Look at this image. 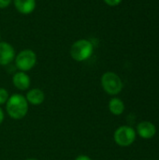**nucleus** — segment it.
<instances>
[{"label":"nucleus","mask_w":159,"mask_h":160,"mask_svg":"<svg viewBox=\"0 0 159 160\" xmlns=\"http://www.w3.org/2000/svg\"><path fill=\"white\" fill-rule=\"evenodd\" d=\"M28 110L29 104L24 96L21 94H13L9 96L6 103V111L10 118L21 120L26 116Z\"/></svg>","instance_id":"nucleus-1"},{"label":"nucleus","mask_w":159,"mask_h":160,"mask_svg":"<svg viewBox=\"0 0 159 160\" xmlns=\"http://www.w3.org/2000/svg\"><path fill=\"white\" fill-rule=\"evenodd\" d=\"M94 52V44L91 40L81 38L76 40L70 47V55L77 62L88 60Z\"/></svg>","instance_id":"nucleus-2"},{"label":"nucleus","mask_w":159,"mask_h":160,"mask_svg":"<svg viewBox=\"0 0 159 160\" xmlns=\"http://www.w3.org/2000/svg\"><path fill=\"white\" fill-rule=\"evenodd\" d=\"M101 86L110 96H116L123 90L121 78L112 71H107L101 76Z\"/></svg>","instance_id":"nucleus-3"},{"label":"nucleus","mask_w":159,"mask_h":160,"mask_svg":"<svg viewBox=\"0 0 159 160\" xmlns=\"http://www.w3.org/2000/svg\"><path fill=\"white\" fill-rule=\"evenodd\" d=\"M37 54L30 49H24L19 52L15 56V65L20 71L27 72L31 70L37 64Z\"/></svg>","instance_id":"nucleus-4"},{"label":"nucleus","mask_w":159,"mask_h":160,"mask_svg":"<svg viewBox=\"0 0 159 160\" xmlns=\"http://www.w3.org/2000/svg\"><path fill=\"white\" fill-rule=\"evenodd\" d=\"M136 130L129 126L119 127L113 134V140L115 143L121 147L130 146L136 140Z\"/></svg>","instance_id":"nucleus-5"},{"label":"nucleus","mask_w":159,"mask_h":160,"mask_svg":"<svg viewBox=\"0 0 159 160\" xmlns=\"http://www.w3.org/2000/svg\"><path fill=\"white\" fill-rule=\"evenodd\" d=\"M16 56L15 50L11 44L0 41V66H7L14 61Z\"/></svg>","instance_id":"nucleus-6"},{"label":"nucleus","mask_w":159,"mask_h":160,"mask_svg":"<svg viewBox=\"0 0 159 160\" xmlns=\"http://www.w3.org/2000/svg\"><path fill=\"white\" fill-rule=\"evenodd\" d=\"M12 83L14 87L20 91L28 90L31 85V79L26 72L18 71L12 76Z\"/></svg>","instance_id":"nucleus-7"},{"label":"nucleus","mask_w":159,"mask_h":160,"mask_svg":"<svg viewBox=\"0 0 159 160\" xmlns=\"http://www.w3.org/2000/svg\"><path fill=\"white\" fill-rule=\"evenodd\" d=\"M136 133L144 140L152 139L157 133L156 126L149 121H142L137 126Z\"/></svg>","instance_id":"nucleus-8"},{"label":"nucleus","mask_w":159,"mask_h":160,"mask_svg":"<svg viewBox=\"0 0 159 160\" xmlns=\"http://www.w3.org/2000/svg\"><path fill=\"white\" fill-rule=\"evenodd\" d=\"M45 93L40 88H32L28 90L25 95V98L28 104H31L33 106L41 105L45 101Z\"/></svg>","instance_id":"nucleus-9"},{"label":"nucleus","mask_w":159,"mask_h":160,"mask_svg":"<svg viewBox=\"0 0 159 160\" xmlns=\"http://www.w3.org/2000/svg\"><path fill=\"white\" fill-rule=\"evenodd\" d=\"M16 10L23 15L31 14L37 6L36 0H13Z\"/></svg>","instance_id":"nucleus-10"},{"label":"nucleus","mask_w":159,"mask_h":160,"mask_svg":"<svg viewBox=\"0 0 159 160\" xmlns=\"http://www.w3.org/2000/svg\"><path fill=\"white\" fill-rule=\"evenodd\" d=\"M109 110L113 115H121L125 112V103L118 98H112L109 102Z\"/></svg>","instance_id":"nucleus-11"},{"label":"nucleus","mask_w":159,"mask_h":160,"mask_svg":"<svg viewBox=\"0 0 159 160\" xmlns=\"http://www.w3.org/2000/svg\"><path fill=\"white\" fill-rule=\"evenodd\" d=\"M8 98H9V94L7 90L4 87H0V106L6 104Z\"/></svg>","instance_id":"nucleus-12"},{"label":"nucleus","mask_w":159,"mask_h":160,"mask_svg":"<svg viewBox=\"0 0 159 160\" xmlns=\"http://www.w3.org/2000/svg\"><path fill=\"white\" fill-rule=\"evenodd\" d=\"M103 1L105 2V4H107L110 7H116L120 5L123 0H103Z\"/></svg>","instance_id":"nucleus-13"},{"label":"nucleus","mask_w":159,"mask_h":160,"mask_svg":"<svg viewBox=\"0 0 159 160\" xmlns=\"http://www.w3.org/2000/svg\"><path fill=\"white\" fill-rule=\"evenodd\" d=\"M11 4V0H0V9L7 8Z\"/></svg>","instance_id":"nucleus-14"},{"label":"nucleus","mask_w":159,"mask_h":160,"mask_svg":"<svg viewBox=\"0 0 159 160\" xmlns=\"http://www.w3.org/2000/svg\"><path fill=\"white\" fill-rule=\"evenodd\" d=\"M75 160H92V158L86 155H80L75 158Z\"/></svg>","instance_id":"nucleus-15"},{"label":"nucleus","mask_w":159,"mask_h":160,"mask_svg":"<svg viewBox=\"0 0 159 160\" xmlns=\"http://www.w3.org/2000/svg\"><path fill=\"white\" fill-rule=\"evenodd\" d=\"M4 119H5V113H4V111L2 110V108L0 107V125L3 123Z\"/></svg>","instance_id":"nucleus-16"},{"label":"nucleus","mask_w":159,"mask_h":160,"mask_svg":"<svg viewBox=\"0 0 159 160\" xmlns=\"http://www.w3.org/2000/svg\"><path fill=\"white\" fill-rule=\"evenodd\" d=\"M24 160H38V159H37V158H26V159H24Z\"/></svg>","instance_id":"nucleus-17"},{"label":"nucleus","mask_w":159,"mask_h":160,"mask_svg":"<svg viewBox=\"0 0 159 160\" xmlns=\"http://www.w3.org/2000/svg\"><path fill=\"white\" fill-rule=\"evenodd\" d=\"M0 38H1V33H0Z\"/></svg>","instance_id":"nucleus-18"}]
</instances>
